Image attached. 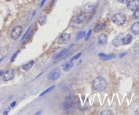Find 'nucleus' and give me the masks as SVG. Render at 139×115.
Segmentation results:
<instances>
[{"instance_id": "1", "label": "nucleus", "mask_w": 139, "mask_h": 115, "mask_svg": "<svg viewBox=\"0 0 139 115\" xmlns=\"http://www.w3.org/2000/svg\"><path fill=\"white\" fill-rule=\"evenodd\" d=\"M107 85V81L103 77H96L92 82V87L94 90L97 92H103L105 90Z\"/></svg>"}, {"instance_id": "2", "label": "nucleus", "mask_w": 139, "mask_h": 115, "mask_svg": "<svg viewBox=\"0 0 139 115\" xmlns=\"http://www.w3.org/2000/svg\"><path fill=\"white\" fill-rule=\"evenodd\" d=\"M126 21V17L122 13L116 14L112 18V22L117 25H123Z\"/></svg>"}, {"instance_id": "3", "label": "nucleus", "mask_w": 139, "mask_h": 115, "mask_svg": "<svg viewBox=\"0 0 139 115\" xmlns=\"http://www.w3.org/2000/svg\"><path fill=\"white\" fill-rule=\"evenodd\" d=\"M73 107V102H72V98L71 96H69L66 98V100L62 104V108L65 111H71Z\"/></svg>"}, {"instance_id": "4", "label": "nucleus", "mask_w": 139, "mask_h": 115, "mask_svg": "<svg viewBox=\"0 0 139 115\" xmlns=\"http://www.w3.org/2000/svg\"><path fill=\"white\" fill-rule=\"evenodd\" d=\"M22 32H23V27L21 25L16 26L12 31L11 33V38L15 40L21 36Z\"/></svg>"}, {"instance_id": "5", "label": "nucleus", "mask_w": 139, "mask_h": 115, "mask_svg": "<svg viewBox=\"0 0 139 115\" xmlns=\"http://www.w3.org/2000/svg\"><path fill=\"white\" fill-rule=\"evenodd\" d=\"M124 35L123 33H120L113 39V40L112 41L113 45L115 47H120L121 45H123V40H124Z\"/></svg>"}, {"instance_id": "6", "label": "nucleus", "mask_w": 139, "mask_h": 115, "mask_svg": "<svg viewBox=\"0 0 139 115\" xmlns=\"http://www.w3.org/2000/svg\"><path fill=\"white\" fill-rule=\"evenodd\" d=\"M61 69L58 68H56L54 70H53V71H52V72L49 74L48 78V79H50V80L55 81V80H56V79L61 76Z\"/></svg>"}, {"instance_id": "7", "label": "nucleus", "mask_w": 139, "mask_h": 115, "mask_svg": "<svg viewBox=\"0 0 139 115\" xmlns=\"http://www.w3.org/2000/svg\"><path fill=\"white\" fill-rule=\"evenodd\" d=\"M139 7V0H129L127 8L131 11H135Z\"/></svg>"}, {"instance_id": "8", "label": "nucleus", "mask_w": 139, "mask_h": 115, "mask_svg": "<svg viewBox=\"0 0 139 115\" xmlns=\"http://www.w3.org/2000/svg\"><path fill=\"white\" fill-rule=\"evenodd\" d=\"M15 76V72L13 70H8L3 74L2 77L4 81H8L14 79Z\"/></svg>"}, {"instance_id": "9", "label": "nucleus", "mask_w": 139, "mask_h": 115, "mask_svg": "<svg viewBox=\"0 0 139 115\" xmlns=\"http://www.w3.org/2000/svg\"><path fill=\"white\" fill-rule=\"evenodd\" d=\"M70 37H71V35L69 34H68V33H63L58 38V43L59 44L66 43H67L69 41V40L70 39Z\"/></svg>"}, {"instance_id": "10", "label": "nucleus", "mask_w": 139, "mask_h": 115, "mask_svg": "<svg viewBox=\"0 0 139 115\" xmlns=\"http://www.w3.org/2000/svg\"><path fill=\"white\" fill-rule=\"evenodd\" d=\"M96 6L92 3H88L84 6V12L86 14H92L95 10Z\"/></svg>"}, {"instance_id": "11", "label": "nucleus", "mask_w": 139, "mask_h": 115, "mask_svg": "<svg viewBox=\"0 0 139 115\" xmlns=\"http://www.w3.org/2000/svg\"><path fill=\"white\" fill-rule=\"evenodd\" d=\"M86 15L83 13V14H80L77 16L75 18L74 22L77 24H81L86 21Z\"/></svg>"}, {"instance_id": "12", "label": "nucleus", "mask_w": 139, "mask_h": 115, "mask_svg": "<svg viewBox=\"0 0 139 115\" xmlns=\"http://www.w3.org/2000/svg\"><path fill=\"white\" fill-rule=\"evenodd\" d=\"M98 43L100 45H106L107 43V37L105 33H102L98 36Z\"/></svg>"}, {"instance_id": "13", "label": "nucleus", "mask_w": 139, "mask_h": 115, "mask_svg": "<svg viewBox=\"0 0 139 115\" xmlns=\"http://www.w3.org/2000/svg\"><path fill=\"white\" fill-rule=\"evenodd\" d=\"M100 56V59L103 61H107V60H109L111 59H113V58H115V55L114 54H104V53H100L99 54Z\"/></svg>"}, {"instance_id": "14", "label": "nucleus", "mask_w": 139, "mask_h": 115, "mask_svg": "<svg viewBox=\"0 0 139 115\" xmlns=\"http://www.w3.org/2000/svg\"><path fill=\"white\" fill-rule=\"evenodd\" d=\"M131 32L134 35L139 34V22H136L131 26Z\"/></svg>"}, {"instance_id": "15", "label": "nucleus", "mask_w": 139, "mask_h": 115, "mask_svg": "<svg viewBox=\"0 0 139 115\" xmlns=\"http://www.w3.org/2000/svg\"><path fill=\"white\" fill-rule=\"evenodd\" d=\"M73 66V62H72V61H70V62H66V63L63 64L62 65V68H63L64 71L67 72V71L71 69Z\"/></svg>"}, {"instance_id": "16", "label": "nucleus", "mask_w": 139, "mask_h": 115, "mask_svg": "<svg viewBox=\"0 0 139 115\" xmlns=\"http://www.w3.org/2000/svg\"><path fill=\"white\" fill-rule=\"evenodd\" d=\"M105 28V24L103 22H99L94 27V31L96 33H98L101 31H103Z\"/></svg>"}, {"instance_id": "17", "label": "nucleus", "mask_w": 139, "mask_h": 115, "mask_svg": "<svg viewBox=\"0 0 139 115\" xmlns=\"http://www.w3.org/2000/svg\"><path fill=\"white\" fill-rule=\"evenodd\" d=\"M132 41V37L130 34L126 35V36L124 37V40H123V45H128L130 44Z\"/></svg>"}, {"instance_id": "18", "label": "nucleus", "mask_w": 139, "mask_h": 115, "mask_svg": "<svg viewBox=\"0 0 139 115\" xmlns=\"http://www.w3.org/2000/svg\"><path fill=\"white\" fill-rule=\"evenodd\" d=\"M34 61L33 60H32V61H31V62H28L27 64H25V65H23V67H22V68L25 71H28V70H29L31 68V67L33 66L34 64Z\"/></svg>"}, {"instance_id": "19", "label": "nucleus", "mask_w": 139, "mask_h": 115, "mask_svg": "<svg viewBox=\"0 0 139 115\" xmlns=\"http://www.w3.org/2000/svg\"><path fill=\"white\" fill-rule=\"evenodd\" d=\"M33 31H30L27 34H26L25 35V40H24L23 43H25L26 42H27L28 41L30 40V39L31 38L32 36H33Z\"/></svg>"}, {"instance_id": "20", "label": "nucleus", "mask_w": 139, "mask_h": 115, "mask_svg": "<svg viewBox=\"0 0 139 115\" xmlns=\"http://www.w3.org/2000/svg\"><path fill=\"white\" fill-rule=\"evenodd\" d=\"M47 22V17L46 16H42L39 19V23L40 25H44Z\"/></svg>"}, {"instance_id": "21", "label": "nucleus", "mask_w": 139, "mask_h": 115, "mask_svg": "<svg viewBox=\"0 0 139 115\" xmlns=\"http://www.w3.org/2000/svg\"><path fill=\"white\" fill-rule=\"evenodd\" d=\"M67 51H68L67 49H63V50H62L61 52H59V53H58V54H57L56 56H55L54 59V60H56V59L58 58H61V57H62V56H63L64 55H65L66 53H67Z\"/></svg>"}, {"instance_id": "22", "label": "nucleus", "mask_w": 139, "mask_h": 115, "mask_svg": "<svg viewBox=\"0 0 139 115\" xmlns=\"http://www.w3.org/2000/svg\"><path fill=\"white\" fill-rule=\"evenodd\" d=\"M35 10H32L31 12L27 14V20L28 22L30 21V20L33 18V17L34 15H35Z\"/></svg>"}, {"instance_id": "23", "label": "nucleus", "mask_w": 139, "mask_h": 115, "mask_svg": "<svg viewBox=\"0 0 139 115\" xmlns=\"http://www.w3.org/2000/svg\"><path fill=\"white\" fill-rule=\"evenodd\" d=\"M54 88H55L54 85V86H52V87H50V88H49L48 89H47V90H46L45 91H44V92H43L42 93L40 94V96H40V97H42V96H44L45 94H48V93H49L50 92H51V91H52V90Z\"/></svg>"}, {"instance_id": "24", "label": "nucleus", "mask_w": 139, "mask_h": 115, "mask_svg": "<svg viewBox=\"0 0 139 115\" xmlns=\"http://www.w3.org/2000/svg\"><path fill=\"white\" fill-rule=\"evenodd\" d=\"M85 35H86V32L85 31H80V32H79L77 35V39L79 40V39H82L85 36Z\"/></svg>"}, {"instance_id": "25", "label": "nucleus", "mask_w": 139, "mask_h": 115, "mask_svg": "<svg viewBox=\"0 0 139 115\" xmlns=\"http://www.w3.org/2000/svg\"><path fill=\"white\" fill-rule=\"evenodd\" d=\"M134 12L133 14V18H139V7L135 11H134Z\"/></svg>"}, {"instance_id": "26", "label": "nucleus", "mask_w": 139, "mask_h": 115, "mask_svg": "<svg viewBox=\"0 0 139 115\" xmlns=\"http://www.w3.org/2000/svg\"><path fill=\"white\" fill-rule=\"evenodd\" d=\"M113 113H112V112L110 110H104L101 113V114H103V115H111Z\"/></svg>"}, {"instance_id": "27", "label": "nucleus", "mask_w": 139, "mask_h": 115, "mask_svg": "<svg viewBox=\"0 0 139 115\" xmlns=\"http://www.w3.org/2000/svg\"><path fill=\"white\" fill-rule=\"evenodd\" d=\"M81 55H82V53H81V52H80V53H77V54H76V55H75V56H73V57L72 58L71 60H72V61H73V60H77L78 58L80 57Z\"/></svg>"}, {"instance_id": "28", "label": "nucleus", "mask_w": 139, "mask_h": 115, "mask_svg": "<svg viewBox=\"0 0 139 115\" xmlns=\"http://www.w3.org/2000/svg\"><path fill=\"white\" fill-rule=\"evenodd\" d=\"M18 53H19V51H18L17 52H16V53H14V54L13 55L12 58V59H11V62H13L14 61L15 59H16V57L17 55L18 54Z\"/></svg>"}, {"instance_id": "29", "label": "nucleus", "mask_w": 139, "mask_h": 115, "mask_svg": "<svg viewBox=\"0 0 139 115\" xmlns=\"http://www.w3.org/2000/svg\"><path fill=\"white\" fill-rule=\"evenodd\" d=\"M91 33H92V30H90L88 31V33L86 37V40H88V39L90 38V37L91 35Z\"/></svg>"}, {"instance_id": "30", "label": "nucleus", "mask_w": 139, "mask_h": 115, "mask_svg": "<svg viewBox=\"0 0 139 115\" xmlns=\"http://www.w3.org/2000/svg\"><path fill=\"white\" fill-rule=\"evenodd\" d=\"M117 1L121 4H127L129 2V0H117Z\"/></svg>"}, {"instance_id": "31", "label": "nucleus", "mask_w": 139, "mask_h": 115, "mask_svg": "<svg viewBox=\"0 0 139 115\" xmlns=\"http://www.w3.org/2000/svg\"><path fill=\"white\" fill-rule=\"evenodd\" d=\"M16 102H13L12 103V104H11V105H10V106L11 107H14L15 106V105H16Z\"/></svg>"}, {"instance_id": "32", "label": "nucleus", "mask_w": 139, "mask_h": 115, "mask_svg": "<svg viewBox=\"0 0 139 115\" xmlns=\"http://www.w3.org/2000/svg\"><path fill=\"white\" fill-rule=\"evenodd\" d=\"M4 73V70H0V77L2 76Z\"/></svg>"}, {"instance_id": "33", "label": "nucleus", "mask_w": 139, "mask_h": 115, "mask_svg": "<svg viewBox=\"0 0 139 115\" xmlns=\"http://www.w3.org/2000/svg\"><path fill=\"white\" fill-rule=\"evenodd\" d=\"M135 114H139V110H138L136 111V112H135Z\"/></svg>"}, {"instance_id": "34", "label": "nucleus", "mask_w": 139, "mask_h": 115, "mask_svg": "<svg viewBox=\"0 0 139 115\" xmlns=\"http://www.w3.org/2000/svg\"><path fill=\"white\" fill-rule=\"evenodd\" d=\"M8 113V110L5 111V112H4V114H7Z\"/></svg>"}, {"instance_id": "35", "label": "nucleus", "mask_w": 139, "mask_h": 115, "mask_svg": "<svg viewBox=\"0 0 139 115\" xmlns=\"http://www.w3.org/2000/svg\"><path fill=\"white\" fill-rule=\"evenodd\" d=\"M45 1H46V0H44V1H43L42 3V5H41V6H42L43 5H44V3L45 2Z\"/></svg>"}, {"instance_id": "36", "label": "nucleus", "mask_w": 139, "mask_h": 115, "mask_svg": "<svg viewBox=\"0 0 139 115\" xmlns=\"http://www.w3.org/2000/svg\"><path fill=\"white\" fill-rule=\"evenodd\" d=\"M0 51H1V49H0Z\"/></svg>"}]
</instances>
